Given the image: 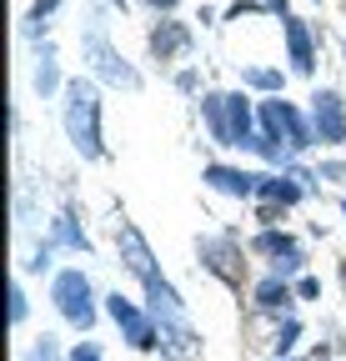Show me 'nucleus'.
Listing matches in <instances>:
<instances>
[{"mask_svg":"<svg viewBox=\"0 0 346 361\" xmlns=\"http://www.w3.org/2000/svg\"><path fill=\"white\" fill-rule=\"evenodd\" d=\"M96 116H101L96 85L70 80V85H66V130H70V141H75L85 156H101V130H96Z\"/></svg>","mask_w":346,"mask_h":361,"instance_id":"f257e3e1","label":"nucleus"},{"mask_svg":"<svg viewBox=\"0 0 346 361\" xmlns=\"http://www.w3.org/2000/svg\"><path fill=\"white\" fill-rule=\"evenodd\" d=\"M206 121L221 146H251V111L241 96H206Z\"/></svg>","mask_w":346,"mask_h":361,"instance_id":"f03ea898","label":"nucleus"},{"mask_svg":"<svg viewBox=\"0 0 346 361\" xmlns=\"http://www.w3.org/2000/svg\"><path fill=\"white\" fill-rule=\"evenodd\" d=\"M261 126L271 130V135H281V141L291 146V151H301V146H311V130L301 126V116L286 106V101H266L261 106Z\"/></svg>","mask_w":346,"mask_h":361,"instance_id":"7ed1b4c3","label":"nucleus"},{"mask_svg":"<svg viewBox=\"0 0 346 361\" xmlns=\"http://www.w3.org/2000/svg\"><path fill=\"white\" fill-rule=\"evenodd\" d=\"M56 301H61V311L70 316L75 326H91V286H85V276L80 271H66V276L56 281Z\"/></svg>","mask_w":346,"mask_h":361,"instance_id":"20e7f679","label":"nucleus"},{"mask_svg":"<svg viewBox=\"0 0 346 361\" xmlns=\"http://www.w3.org/2000/svg\"><path fill=\"white\" fill-rule=\"evenodd\" d=\"M311 101H316L311 116H316L321 141H346V111H341V96H336V90H316Z\"/></svg>","mask_w":346,"mask_h":361,"instance_id":"39448f33","label":"nucleus"},{"mask_svg":"<svg viewBox=\"0 0 346 361\" xmlns=\"http://www.w3.org/2000/svg\"><path fill=\"white\" fill-rule=\"evenodd\" d=\"M111 316H116V326H125V336H131V346H141V351H151L156 346V326L146 322V316L131 306V301H121V296H111Z\"/></svg>","mask_w":346,"mask_h":361,"instance_id":"423d86ee","label":"nucleus"},{"mask_svg":"<svg viewBox=\"0 0 346 361\" xmlns=\"http://www.w3.org/2000/svg\"><path fill=\"white\" fill-rule=\"evenodd\" d=\"M206 180L216 191H231V196H251V191H261V176H251V171H226V166H211Z\"/></svg>","mask_w":346,"mask_h":361,"instance_id":"0eeeda50","label":"nucleus"},{"mask_svg":"<svg viewBox=\"0 0 346 361\" xmlns=\"http://www.w3.org/2000/svg\"><path fill=\"white\" fill-rule=\"evenodd\" d=\"M121 246H125V256H131V271L141 281H151L156 271H151V251H146V241L136 236V226H121Z\"/></svg>","mask_w":346,"mask_h":361,"instance_id":"6e6552de","label":"nucleus"},{"mask_svg":"<svg viewBox=\"0 0 346 361\" xmlns=\"http://www.w3.org/2000/svg\"><path fill=\"white\" fill-rule=\"evenodd\" d=\"M286 40H291V61H296V71L307 75L316 61H311V35H307V25L301 20H286Z\"/></svg>","mask_w":346,"mask_h":361,"instance_id":"1a4fd4ad","label":"nucleus"},{"mask_svg":"<svg viewBox=\"0 0 346 361\" xmlns=\"http://www.w3.org/2000/svg\"><path fill=\"white\" fill-rule=\"evenodd\" d=\"M151 45H156V56H176L181 45H186V30H181L176 20H166V25L151 35Z\"/></svg>","mask_w":346,"mask_h":361,"instance_id":"9d476101","label":"nucleus"},{"mask_svg":"<svg viewBox=\"0 0 346 361\" xmlns=\"http://www.w3.org/2000/svg\"><path fill=\"white\" fill-rule=\"evenodd\" d=\"M256 251H266V256H291V261H296V241H291V236H276V231H261V236H256Z\"/></svg>","mask_w":346,"mask_h":361,"instance_id":"9b49d317","label":"nucleus"},{"mask_svg":"<svg viewBox=\"0 0 346 361\" xmlns=\"http://www.w3.org/2000/svg\"><path fill=\"white\" fill-rule=\"evenodd\" d=\"M256 296H261V306H266V311H276V306H286V301H291V291H286L281 281H266Z\"/></svg>","mask_w":346,"mask_h":361,"instance_id":"f8f14e48","label":"nucleus"},{"mask_svg":"<svg viewBox=\"0 0 346 361\" xmlns=\"http://www.w3.org/2000/svg\"><path fill=\"white\" fill-rule=\"evenodd\" d=\"M261 196H271V201H281V206H291L301 191L296 186H281V180H261Z\"/></svg>","mask_w":346,"mask_h":361,"instance_id":"ddd939ff","label":"nucleus"},{"mask_svg":"<svg viewBox=\"0 0 346 361\" xmlns=\"http://www.w3.org/2000/svg\"><path fill=\"white\" fill-rule=\"evenodd\" d=\"M251 80H256V85H281V75H276V71H251Z\"/></svg>","mask_w":346,"mask_h":361,"instance_id":"4468645a","label":"nucleus"},{"mask_svg":"<svg viewBox=\"0 0 346 361\" xmlns=\"http://www.w3.org/2000/svg\"><path fill=\"white\" fill-rule=\"evenodd\" d=\"M70 361H101V351H96V346H75Z\"/></svg>","mask_w":346,"mask_h":361,"instance_id":"2eb2a0df","label":"nucleus"},{"mask_svg":"<svg viewBox=\"0 0 346 361\" xmlns=\"http://www.w3.org/2000/svg\"><path fill=\"white\" fill-rule=\"evenodd\" d=\"M266 6H271V11H281V16H286V0H266Z\"/></svg>","mask_w":346,"mask_h":361,"instance_id":"dca6fc26","label":"nucleus"},{"mask_svg":"<svg viewBox=\"0 0 346 361\" xmlns=\"http://www.w3.org/2000/svg\"><path fill=\"white\" fill-rule=\"evenodd\" d=\"M151 6H166V11H171V6H176V0H151Z\"/></svg>","mask_w":346,"mask_h":361,"instance_id":"f3484780","label":"nucleus"}]
</instances>
